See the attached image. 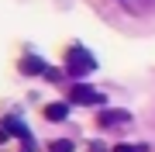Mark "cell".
Returning <instances> with one entry per match:
<instances>
[{
  "mask_svg": "<svg viewBox=\"0 0 155 152\" xmlns=\"http://www.w3.org/2000/svg\"><path fill=\"white\" fill-rule=\"evenodd\" d=\"M90 152H110V149H107L104 142H90Z\"/></svg>",
  "mask_w": 155,
  "mask_h": 152,
  "instance_id": "9",
  "label": "cell"
},
{
  "mask_svg": "<svg viewBox=\"0 0 155 152\" xmlns=\"http://www.w3.org/2000/svg\"><path fill=\"white\" fill-rule=\"evenodd\" d=\"M45 152H76V142L72 138H55V142L45 145Z\"/></svg>",
  "mask_w": 155,
  "mask_h": 152,
  "instance_id": "6",
  "label": "cell"
},
{
  "mask_svg": "<svg viewBox=\"0 0 155 152\" xmlns=\"http://www.w3.org/2000/svg\"><path fill=\"white\" fill-rule=\"evenodd\" d=\"M93 69H97V59H93L90 49H83V45H69L66 49V76L83 83V76H90Z\"/></svg>",
  "mask_w": 155,
  "mask_h": 152,
  "instance_id": "1",
  "label": "cell"
},
{
  "mask_svg": "<svg viewBox=\"0 0 155 152\" xmlns=\"http://www.w3.org/2000/svg\"><path fill=\"white\" fill-rule=\"evenodd\" d=\"M110 152H138V149H134V145H127V142H121V145H114Z\"/></svg>",
  "mask_w": 155,
  "mask_h": 152,
  "instance_id": "8",
  "label": "cell"
},
{
  "mask_svg": "<svg viewBox=\"0 0 155 152\" xmlns=\"http://www.w3.org/2000/svg\"><path fill=\"white\" fill-rule=\"evenodd\" d=\"M97 124L100 128H121V124H131V114L121 111V107H104L97 114Z\"/></svg>",
  "mask_w": 155,
  "mask_h": 152,
  "instance_id": "3",
  "label": "cell"
},
{
  "mask_svg": "<svg viewBox=\"0 0 155 152\" xmlns=\"http://www.w3.org/2000/svg\"><path fill=\"white\" fill-rule=\"evenodd\" d=\"M69 104H83V107H104L107 104V97L93 90L90 83H72V90H69Z\"/></svg>",
  "mask_w": 155,
  "mask_h": 152,
  "instance_id": "2",
  "label": "cell"
},
{
  "mask_svg": "<svg viewBox=\"0 0 155 152\" xmlns=\"http://www.w3.org/2000/svg\"><path fill=\"white\" fill-rule=\"evenodd\" d=\"M45 79H48V83H59V79H62V69H55V66H48V73H45Z\"/></svg>",
  "mask_w": 155,
  "mask_h": 152,
  "instance_id": "7",
  "label": "cell"
},
{
  "mask_svg": "<svg viewBox=\"0 0 155 152\" xmlns=\"http://www.w3.org/2000/svg\"><path fill=\"white\" fill-rule=\"evenodd\" d=\"M41 118L62 124V121L69 118V104H66V100H52V104H45V107H41Z\"/></svg>",
  "mask_w": 155,
  "mask_h": 152,
  "instance_id": "5",
  "label": "cell"
},
{
  "mask_svg": "<svg viewBox=\"0 0 155 152\" xmlns=\"http://www.w3.org/2000/svg\"><path fill=\"white\" fill-rule=\"evenodd\" d=\"M17 69H21L24 76H45V73H48V62H45V59H38L35 52H24V56H21V62H17Z\"/></svg>",
  "mask_w": 155,
  "mask_h": 152,
  "instance_id": "4",
  "label": "cell"
}]
</instances>
